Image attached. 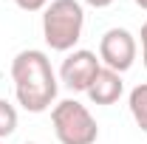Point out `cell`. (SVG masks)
Instances as JSON below:
<instances>
[{"instance_id":"1","label":"cell","mask_w":147,"mask_h":144,"mask_svg":"<svg viewBox=\"0 0 147 144\" xmlns=\"http://www.w3.org/2000/svg\"><path fill=\"white\" fill-rule=\"evenodd\" d=\"M11 82H14L17 105L28 113L48 110L59 90L51 59L40 48H26L11 59Z\"/></svg>"},{"instance_id":"2","label":"cell","mask_w":147,"mask_h":144,"mask_svg":"<svg viewBox=\"0 0 147 144\" xmlns=\"http://www.w3.org/2000/svg\"><path fill=\"white\" fill-rule=\"evenodd\" d=\"M85 9L79 0H51L42 9V37L51 51H74L82 40Z\"/></svg>"},{"instance_id":"3","label":"cell","mask_w":147,"mask_h":144,"mask_svg":"<svg viewBox=\"0 0 147 144\" xmlns=\"http://www.w3.org/2000/svg\"><path fill=\"white\" fill-rule=\"evenodd\" d=\"M51 124L59 144H96L99 124L91 110L76 99H62L51 110Z\"/></svg>"},{"instance_id":"4","label":"cell","mask_w":147,"mask_h":144,"mask_svg":"<svg viewBox=\"0 0 147 144\" xmlns=\"http://www.w3.org/2000/svg\"><path fill=\"white\" fill-rule=\"evenodd\" d=\"M136 54H139V42L127 28H119V26L108 28L99 40V62L116 73L130 71L136 62Z\"/></svg>"},{"instance_id":"5","label":"cell","mask_w":147,"mask_h":144,"mask_svg":"<svg viewBox=\"0 0 147 144\" xmlns=\"http://www.w3.org/2000/svg\"><path fill=\"white\" fill-rule=\"evenodd\" d=\"M99 71H102V62H99V57L93 51L74 48L71 54L62 59V65H59V82L68 90H74V93H85Z\"/></svg>"},{"instance_id":"6","label":"cell","mask_w":147,"mask_h":144,"mask_svg":"<svg viewBox=\"0 0 147 144\" xmlns=\"http://www.w3.org/2000/svg\"><path fill=\"white\" fill-rule=\"evenodd\" d=\"M85 93H88V99L93 105H113V102H119V96L125 93L122 73H116V71H110V68L102 65V71L96 73V79L91 82V88Z\"/></svg>"},{"instance_id":"7","label":"cell","mask_w":147,"mask_h":144,"mask_svg":"<svg viewBox=\"0 0 147 144\" xmlns=\"http://www.w3.org/2000/svg\"><path fill=\"white\" fill-rule=\"evenodd\" d=\"M127 108H130V116H133L136 127L142 133H147V82H142V85H136L130 90Z\"/></svg>"},{"instance_id":"8","label":"cell","mask_w":147,"mask_h":144,"mask_svg":"<svg viewBox=\"0 0 147 144\" xmlns=\"http://www.w3.org/2000/svg\"><path fill=\"white\" fill-rule=\"evenodd\" d=\"M17 130V110L11 102L0 99V139H9Z\"/></svg>"},{"instance_id":"9","label":"cell","mask_w":147,"mask_h":144,"mask_svg":"<svg viewBox=\"0 0 147 144\" xmlns=\"http://www.w3.org/2000/svg\"><path fill=\"white\" fill-rule=\"evenodd\" d=\"M17 3V9H23V11H42L51 0H14Z\"/></svg>"},{"instance_id":"10","label":"cell","mask_w":147,"mask_h":144,"mask_svg":"<svg viewBox=\"0 0 147 144\" xmlns=\"http://www.w3.org/2000/svg\"><path fill=\"white\" fill-rule=\"evenodd\" d=\"M142 62H144V68H147V23L142 26Z\"/></svg>"},{"instance_id":"11","label":"cell","mask_w":147,"mask_h":144,"mask_svg":"<svg viewBox=\"0 0 147 144\" xmlns=\"http://www.w3.org/2000/svg\"><path fill=\"white\" fill-rule=\"evenodd\" d=\"M85 3H88V6H93V9H108L113 0H85Z\"/></svg>"},{"instance_id":"12","label":"cell","mask_w":147,"mask_h":144,"mask_svg":"<svg viewBox=\"0 0 147 144\" xmlns=\"http://www.w3.org/2000/svg\"><path fill=\"white\" fill-rule=\"evenodd\" d=\"M133 3H136L139 9H144V11H147V0H133Z\"/></svg>"},{"instance_id":"13","label":"cell","mask_w":147,"mask_h":144,"mask_svg":"<svg viewBox=\"0 0 147 144\" xmlns=\"http://www.w3.org/2000/svg\"><path fill=\"white\" fill-rule=\"evenodd\" d=\"M26 144H28V141H26Z\"/></svg>"}]
</instances>
